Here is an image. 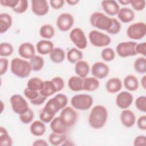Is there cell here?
<instances>
[{"mask_svg":"<svg viewBox=\"0 0 146 146\" xmlns=\"http://www.w3.org/2000/svg\"><path fill=\"white\" fill-rule=\"evenodd\" d=\"M68 99L66 95L63 94H56L47 102L39 113L40 120L45 123L50 122L60 110H62L66 107Z\"/></svg>","mask_w":146,"mask_h":146,"instance_id":"obj_1","label":"cell"},{"mask_svg":"<svg viewBox=\"0 0 146 146\" xmlns=\"http://www.w3.org/2000/svg\"><path fill=\"white\" fill-rule=\"evenodd\" d=\"M107 117V108L102 105H96L92 108L90 113L88 123L92 128L100 129L105 125Z\"/></svg>","mask_w":146,"mask_h":146,"instance_id":"obj_2","label":"cell"},{"mask_svg":"<svg viewBox=\"0 0 146 146\" xmlns=\"http://www.w3.org/2000/svg\"><path fill=\"white\" fill-rule=\"evenodd\" d=\"M10 69L13 74L21 78L28 77L32 70L29 62L19 58H14L11 60Z\"/></svg>","mask_w":146,"mask_h":146,"instance_id":"obj_3","label":"cell"},{"mask_svg":"<svg viewBox=\"0 0 146 146\" xmlns=\"http://www.w3.org/2000/svg\"><path fill=\"white\" fill-rule=\"evenodd\" d=\"M91 25L99 30L108 31L112 25V18H110L103 13L94 12L90 18Z\"/></svg>","mask_w":146,"mask_h":146,"instance_id":"obj_4","label":"cell"},{"mask_svg":"<svg viewBox=\"0 0 146 146\" xmlns=\"http://www.w3.org/2000/svg\"><path fill=\"white\" fill-rule=\"evenodd\" d=\"M92 97L88 94H78L74 96L71 99V104L74 108L86 111L90 109L93 104Z\"/></svg>","mask_w":146,"mask_h":146,"instance_id":"obj_5","label":"cell"},{"mask_svg":"<svg viewBox=\"0 0 146 146\" xmlns=\"http://www.w3.org/2000/svg\"><path fill=\"white\" fill-rule=\"evenodd\" d=\"M88 38L90 43L95 47L107 46L111 42V38L108 35L96 30H92L89 33Z\"/></svg>","mask_w":146,"mask_h":146,"instance_id":"obj_6","label":"cell"},{"mask_svg":"<svg viewBox=\"0 0 146 146\" xmlns=\"http://www.w3.org/2000/svg\"><path fill=\"white\" fill-rule=\"evenodd\" d=\"M146 34V25L145 23L138 22L131 25L127 30V35L129 38L139 40L143 38Z\"/></svg>","mask_w":146,"mask_h":146,"instance_id":"obj_7","label":"cell"},{"mask_svg":"<svg viewBox=\"0 0 146 146\" xmlns=\"http://www.w3.org/2000/svg\"><path fill=\"white\" fill-rule=\"evenodd\" d=\"M59 118L62 123L67 127L74 125L78 119V113L74 108L65 107L62 109Z\"/></svg>","mask_w":146,"mask_h":146,"instance_id":"obj_8","label":"cell"},{"mask_svg":"<svg viewBox=\"0 0 146 146\" xmlns=\"http://www.w3.org/2000/svg\"><path fill=\"white\" fill-rule=\"evenodd\" d=\"M136 44V42L132 41L120 42L116 47V52L119 56L122 58L135 56L137 54L135 51Z\"/></svg>","mask_w":146,"mask_h":146,"instance_id":"obj_9","label":"cell"},{"mask_svg":"<svg viewBox=\"0 0 146 146\" xmlns=\"http://www.w3.org/2000/svg\"><path fill=\"white\" fill-rule=\"evenodd\" d=\"M10 104L13 111L19 115L26 112L29 108L26 100L19 94H14L10 97Z\"/></svg>","mask_w":146,"mask_h":146,"instance_id":"obj_10","label":"cell"},{"mask_svg":"<svg viewBox=\"0 0 146 146\" xmlns=\"http://www.w3.org/2000/svg\"><path fill=\"white\" fill-rule=\"evenodd\" d=\"M70 39L79 49L83 50L87 46V41L85 34L80 28L76 27L71 30L70 33Z\"/></svg>","mask_w":146,"mask_h":146,"instance_id":"obj_11","label":"cell"},{"mask_svg":"<svg viewBox=\"0 0 146 146\" xmlns=\"http://www.w3.org/2000/svg\"><path fill=\"white\" fill-rule=\"evenodd\" d=\"M56 26L58 29L65 32L68 31L74 23L73 16L68 13H61L56 19Z\"/></svg>","mask_w":146,"mask_h":146,"instance_id":"obj_12","label":"cell"},{"mask_svg":"<svg viewBox=\"0 0 146 146\" xmlns=\"http://www.w3.org/2000/svg\"><path fill=\"white\" fill-rule=\"evenodd\" d=\"M110 71L108 66L102 62H96L93 64L91 67V73L96 79H102L106 78Z\"/></svg>","mask_w":146,"mask_h":146,"instance_id":"obj_13","label":"cell"},{"mask_svg":"<svg viewBox=\"0 0 146 146\" xmlns=\"http://www.w3.org/2000/svg\"><path fill=\"white\" fill-rule=\"evenodd\" d=\"M133 95L128 91L120 92L116 98V104L121 109H127L132 103Z\"/></svg>","mask_w":146,"mask_h":146,"instance_id":"obj_14","label":"cell"},{"mask_svg":"<svg viewBox=\"0 0 146 146\" xmlns=\"http://www.w3.org/2000/svg\"><path fill=\"white\" fill-rule=\"evenodd\" d=\"M31 10L33 13L38 16H43L47 14L49 6L47 1L45 0H32Z\"/></svg>","mask_w":146,"mask_h":146,"instance_id":"obj_15","label":"cell"},{"mask_svg":"<svg viewBox=\"0 0 146 146\" xmlns=\"http://www.w3.org/2000/svg\"><path fill=\"white\" fill-rule=\"evenodd\" d=\"M18 54L24 59H30L35 55V50L34 45L30 42L22 43L18 48Z\"/></svg>","mask_w":146,"mask_h":146,"instance_id":"obj_16","label":"cell"},{"mask_svg":"<svg viewBox=\"0 0 146 146\" xmlns=\"http://www.w3.org/2000/svg\"><path fill=\"white\" fill-rule=\"evenodd\" d=\"M120 118L122 124L127 128L132 127L136 121L134 112L129 110H124L120 113Z\"/></svg>","mask_w":146,"mask_h":146,"instance_id":"obj_17","label":"cell"},{"mask_svg":"<svg viewBox=\"0 0 146 146\" xmlns=\"http://www.w3.org/2000/svg\"><path fill=\"white\" fill-rule=\"evenodd\" d=\"M101 5L105 13L111 16L117 14L120 10V6L116 1H103Z\"/></svg>","mask_w":146,"mask_h":146,"instance_id":"obj_18","label":"cell"},{"mask_svg":"<svg viewBox=\"0 0 146 146\" xmlns=\"http://www.w3.org/2000/svg\"><path fill=\"white\" fill-rule=\"evenodd\" d=\"M54 43L49 40H40L36 44V51L41 55L50 54L54 48Z\"/></svg>","mask_w":146,"mask_h":146,"instance_id":"obj_19","label":"cell"},{"mask_svg":"<svg viewBox=\"0 0 146 146\" xmlns=\"http://www.w3.org/2000/svg\"><path fill=\"white\" fill-rule=\"evenodd\" d=\"M122 86V82L119 78H111L106 82V89L108 92L115 94L121 89Z\"/></svg>","mask_w":146,"mask_h":146,"instance_id":"obj_20","label":"cell"},{"mask_svg":"<svg viewBox=\"0 0 146 146\" xmlns=\"http://www.w3.org/2000/svg\"><path fill=\"white\" fill-rule=\"evenodd\" d=\"M30 131L34 136H41L45 133L46 128L44 122L41 120H35L31 124Z\"/></svg>","mask_w":146,"mask_h":146,"instance_id":"obj_21","label":"cell"},{"mask_svg":"<svg viewBox=\"0 0 146 146\" xmlns=\"http://www.w3.org/2000/svg\"><path fill=\"white\" fill-rule=\"evenodd\" d=\"M117 15L118 18L123 23L130 22L135 17L134 11L128 7H123L120 9Z\"/></svg>","mask_w":146,"mask_h":146,"instance_id":"obj_22","label":"cell"},{"mask_svg":"<svg viewBox=\"0 0 146 146\" xmlns=\"http://www.w3.org/2000/svg\"><path fill=\"white\" fill-rule=\"evenodd\" d=\"M50 128L52 132L59 134H65L67 131L68 128L64 125L60 120L59 116L54 117L51 121Z\"/></svg>","mask_w":146,"mask_h":146,"instance_id":"obj_23","label":"cell"},{"mask_svg":"<svg viewBox=\"0 0 146 146\" xmlns=\"http://www.w3.org/2000/svg\"><path fill=\"white\" fill-rule=\"evenodd\" d=\"M75 71L78 76L86 78L90 72V65L88 62L84 60H79L76 63Z\"/></svg>","mask_w":146,"mask_h":146,"instance_id":"obj_24","label":"cell"},{"mask_svg":"<svg viewBox=\"0 0 146 146\" xmlns=\"http://www.w3.org/2000/svg\"><path fill=\"white\" fill-rule=\"evenodd\" d=\"M124 87L129 91H135L139 88V80L134 75H128L124 79Z\"/></svg>","mask_w":146,"mask_h":146,"instance_id":"obj_25","label":"cell"},{"mask_svg":"<svg viewBox=\"0 0 146 146\" xmlns=\"http://www.w3.org/2000/svg\"><path fill=\"white\" fill-rule=\"evenodd\" d=\"M39 92L40 94L47 98L55 94L58 91L54 83L51 80L44 81L43 87Z\"/></svg>","mask_w":146,"mask_h":146,"instance_id":"obj_26","label":"cell"},{"mask_svg":"<svg viewBox=\"0 0 146 146\" xmlns=\"http://www.w3.org/2000/svg\"><path fill=\"white\" fill-rule=\"evenodd\" d=\"M13 19L11 16L7 13H1L0 14V33H6L11 26Z\"/></svg>","mask_w":146,"mask_h":146,"instance_id":"obj_27","label":"cell"},{"mask_svg":"<svg viewBox=\"0 0 146 146\" xmlns=\"http://www.w3.org/2000/svg\"><path fill=\"white\" fill-rule=\"evenodd\" d=\"M83 80L82 78L78 76H72L68 80V86L69 88L75 92L83 90Z\"/></svg>","mask_w":146,"mask_h":146,"instance_id":"obj_28","label":"cell"},{"mask_svg":"<svg viewBox=\"0 0 146 146\" xmlns=\"http://www.w3.org/2000/svg\"><path fill=\"white\" fill-rule=\"evenodd\" d=\"M99 81L95 77H87L83 80V90L87 91H94L99 88Z\"/></svg>","mask_w":146,"mask_h":146,"instance_id":"obj_29","label":"cell"},{"mask_svg":"<svg viewBox=\"0 0 146 146\" xmlns=\"http://www.w3.org/2000/svg\"><path fill=\"white\" fill-rule=\"evenodd\" d=\"M50 60L55 63L62 62L66 57L64 51L60 47H55L51 52L49 55Z\"/></svg>","mask_w":146,"mask_h":146,"instance_id":"obj_30","label":"cell"},{"mask_svg":"<svg viewBox=\"0 0 146 146\" xmlns=\"http://www.w3.org/2000/svg\"><path fill=\"white\" fill-rule=\"evenodd\" d=\"M66 57L67 60L71 63L78 62L83 58V55L82 52L76 48H72L67 52Z\"/></svg>","mask_w":146,"mask_h":146,"instance_id":"obj_31","label":"cell"},{"mask_svg":"<svg viewBox=\"0 0 146 146\" xmlns=\"http://www.w3.org/2000/svg\"><path fill=\"white\" fill-rule=\"evenodd\" d=\"M29 63L33 71H39L43 68L44 64V60L42 56L35 55L30 59Z\"/></svg>","mask_w":146,"mask_h":146,"instance_id":"obj_32","label":"cell"},{"mask_svg":"<svg viewBox=\"0 0 146 146\" xmlns=\"http://www.w3.org/2000/svg\"><path fill=\"white\" fill-rule=\"evenodd\" d=\"M39 34L44 39H51L55 34V29L50 24H45L42 26L39 29Z\"/></svg>","mask_w":146,"mask_h":146,"instance_id":"obj_33","label":"cell"},{"mask_svg":"<svg viewBox=\"0 0 146 146\" xmlns=\"http://www.w3.org/2000/svg\"><path fill=\"white\" fill-rule=\"evenodd\" d=\"M44 81L38 77L30 78L27 83V87L31 90L39 91L43 87Z\"/></svg>","mask_w":146,"mask_h":146,"instance_id":"obj_34","label":"cell"},{"mask_svg":"<svg viewBox=\"0 0 146 146\" xmlns=\"http://www.w3.org/2000/svg\"><path fill=\"white\" fill-rule=\"evenodd\" d=\"M13 140L9 135L7 129L3 127H0V145L5 146H11Z\"/></svg>","mask_w":146,"mask_h":146,"instance_id":"obj_35","label":"cell"},{"mask_svg":"<svg viewBox=\"0 0 146 146\" xmlns=\"http://www.w3.org/2000/svg\"><path fill=\"white\" fill-rule=\"evenodd\" d=\"M66 135L65 134H59L54 132L50 134L48 136V141L52 145H62L66 140Z\"/></svg>","mask_w":146,"mask_h":146,"instance_id":"obj_36","label":"cell"},{"mask_svg":"<svg viewBox=\"0 0 146 146\" xmlns=\"http://www.w3.org/2000/svg\"><path fill=\"white\" fill-rule=\"evenodd\" d=\"M133 67L135 70L141 74L146 72V59L144 57H139L134 62Z\"/></svg>","mask_w":146,"mask_h":146,"instance_id":"obj_37","label":"cell"},{"mask_svg":"<svg viewBox=\"0 0 146 146\" xmlns=\"http://www.w3.org/2000/svg\"><path fill=\"white\" fill-rule=\"evenodd\" d=\"M13 46L8 42H3L0 44V56L1 57L11 55L13 52Z\"/></svg>","mask_w":146,"mask_h":146,"instance_id":"obj_38","label":"cell"},{"mask_svg":"<svg viewBox=\"0 0 146 146\" xmlns=\"http://www.w3.org/2000/svg\"><path fill=\"white\" fill-rule=\"evenodd\" d=\"M101 56L104 60L106 62H110L114 59L115 57V53L112 48L107 47L102 51Z\"/></svg>","mask_w":146,"mask_h":146,"instance_id":"obj_39","label":"cell"},{"mask_svg":"<svg viewBox=\"0 0 146 146\" xmlns=\"http://www.w3.org/2000/svg\"><path fill=\"white\" fill-rule=\"evenodd\" d=\"M34 118V112L29 108L26 112L19 115V119L23 124H29L32 121Z\"/></svg>","mask_w":146,"mask_h":146,"instance_id":"obj_40","label":"cell"},{"mask_svg":"<svg viewBox=\"0 0 146 146\" xmlns=\"http://www.w3.org/2000/svg\"><path fill=\"white\" fill-rule=\"evenodd\" d=\"M135 106L140 111L146 112V97L145 96H139L135 100Z\"/></svg>","mask_w":146,"mask_h":146,"instance_id":"obj_41","label":"cell"},{"mask_svg":"<svg viewBox=\"0 0 146 146\" xmlns=\"http://www.w3.org/2000/svg\"><path fill=\"white\" fill-rule=\"evenodd\" d=\"M28 8V2L26 0H19L17 5L13 9V10L18 14L23 13Z\"/></svg>","mask_w":146,"mask_h":146,"instance_id":"obj_42","label":"cell"},{"mask_svg":"<svg viewBox=\"0 0 146 146\" xmlns=\"http://www.w3.org/2000/svg\"><path fill=\"white\" fill-rule=\"evenodd\" d=\"M121 24L116 18H112V25L111 29L107 31L110 34H116L119 33L121 30Z\"/></svg>","mask_w":146,"mask_h":146,"instance_id":"obj_43","label":"cell"},{"mask_svg":"<svg viewBox=\"0 0 146 146\" xmlns=\"http://www.w3.org/2000/svg\"><path fill=\"white\" fill-rule=\"evenodd\" d=\"M24 95L25 96L30 100V101H33L37 99L39 96L40 95V93L38 91H33L26 87L24 90Z\"/></svg>","mask_w":146,"mask_h":146,"instance_id":"obj_44","label":"cell"},{"mask_svg":"<svg viewBox=\"0 0 146 146\" xmlns=\"http://www.w3.org/2000/svg\"><path fill=\"white\" fill-rule=\"evenodd\" d=\"M130 4L133 9L136 11L143 10L145 7V1L144 0H131Z\"/></svg>","mask_w":146,"mask_h":146,"instance_id":"obj_45","label":"cell"},{"mask_svg":"<svg viewBox=\"0 0 146 146\" xmlns=\"http://www.w3.org/2000/svg\"><path fill=\"white\" fill-rule=\"evenodd\" d=\"M51 80L54 83L58 92L63 89L64 87V81L61 77H59V76L54 77L51 79Z\"/></svg>","mask_w":146,"mask_h":146,"instance_id":"obj_46","label":"cell"},{"mask_svg":"<svg viewBox=\"0 0 146 146\" xmlns=\"http://www.w3.org/2000/svg\"><path fill=\"white\" fill-rule=\"evenodd\" d=\"M8 59L5 58H1L0 59V74L1 76L6 72L8 68Z\"/></svg>","mask_w":146,"mask_h":146,"instance_id":"obj_47","label":"cell"},{"mask_svg":"<svg viewBox=\"0 0 146 146\" xmlns=\"http://www.w3.org/2000/svg\"><path fill=\"white\" fill-rule=\"evenodd\" d=\"M19 0H1L0 3L2 6L14 9L18 3Z\"/></svg>","mask_w":146,"mask_h":146,"instance_id":"obj_48","label":"cell"},{"mask_svg":"<svg viewBox=\"0 0 146 146\" xmlns=\"http://www.w3.org/2000/svg\"><path fill=\"white\" fill-rule=\"evenodd\" d=\"M135 51L136 54L143 55V56L146 55V43L142 42L137 44L135 47Z\"/></svg>","mask_w":146,"mask_h":146,"instance_id":"obj_49","label":"cell"},{"mask_svg":"<svg viewBox=\"0 0 146 146\" xmlns=\"http://www.w3.org/2000/svg\"><path fill=\"white\" fill-rule=\"evenodd\" d=\"M146 144V137L145 135H139L135 137L133 141V145H145Z\"/></svg>","mask_w":146,"mask_h":146,"instance_id":"obj_50","label":"cell"},{"mask_svg":"<svg viewBox=\"0 0 146 146\" xmlns=\"http://www.w3.org/2000/svg\"><path fill=\"white\" fill-rule=\"evenodd\" d=\"M137 125L138 128L141 130L146 129V116L142 115L140 116L137 120Z\"/></svg>","mask_w":146,"mask_h":146,"instance_id":"obj_51","label":"cell"},{"mask_svg":"<svg viewBox=\"0 0 146 146\" xmlns=\"http://www.w3.org/2000/svg\"><path fill=\"white\" fill-rule=\"evenodd\" d=\"M50 3L52 8L54 9L57 10L59 9L62 8L64 4V1L63 0H50Z\"/></svg>","mask_w":146,"mask_h":146,"instance_id":"obj_52","label":"cell"},{"mask_svg":"<svg viewBox=\"0 0 146 146\" xmlns=\"http://www.w3.org/2000/svg\"><path fill=\"white\" fill-rule=\"evenodd\" d=\"M47 99L46 97L45 96H43V95H42L41 94H40V95L39 96V97L36 99L35 100H33V101H31V103H32L34 105H35V106H39V105H41L42 104L44 101L46 100V99Z\"/></svg>","mask_w":146,"mask_h":146,"instance_id":"obj_53","label":"cell"},{"mask_svg":"<svg viewBox=\"0 0 146 146\" xmlns=\"http://www.w3.org/2000/svg\"><path fill=\"white\" fill-rule=\"evenodd\" d=\"M33 146H48L47 142L43 139H38L34 141L33 143Z\"/></svg>","mask_w":146,"mask_h":146,"instance_id":"obj_54","label":"cell"},{"mask_svg":"<svg viewBox=\"0 0 146 146\" xmlns=\"http://www.w3.org/2000/svg\"><path fill=\"white\" fill-rule=\"evenodd\" d=\"M141 84L143 87V88L145 90L146 89V75H144L143 76V78L141 79Z\"/></svg>","mask_w":146,"mask_h":146,"instance_id":"obj_55","label":"cell"},{"mask_svg":"<svg viewBox=\"0 0 146 146\" xmlns=\"http://www.w3.org/2000/svg\"><path fill=\"white\" fill-rule=\"evenodd\" d=\"M66 2L69 5L74 6V5H75L76 3H78L79 2V1L78 0H66Z\"/></svg>","mask_w":146,"mask_h":146,"instance_id":"obj_56","label":"cell"},{"mask_svg":"<svg viewBox=\"0 0 146 146\" xmlns=\"http://www.w3.org/2000/svg\"><path fill=\"white\" fill-rule=\"evenodd\" d=\"M119 2L120 3L121 5H127L130 4L131 0H122V1H119Z\"/></svg>","mask_w":146,"mask_h":146,"instance_id":"obj_57","label":"cell"},{"mask_svg":"<svg viewBox=\"0 0 146 146\" xmlns=\"http://www.w3.org/2000/svg\"><path fill=\"white\" fill-rule=\"evenodd\" d=\"M1 106H2V108H1V112H2L3 110V103L2 102V101H1Z\"/></svg>","mask_w":146,"mask_h":146,"instance_id":"obj_58","label":"cell"}]
</instances>
